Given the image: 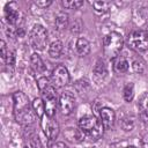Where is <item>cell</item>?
Returning <instances> with one entry per match:
<instances>
[{
	"instance_id": "cell-1",
	"label": "cell",
	"mask_w": 148,
	"mask_h": 148,
	"mask_svg": "<svg viewBox=\"0 0 148 148\" xmlns=\"http://www.w3.org/2000/svg\"><path fill=\"white\" fill-rule=\"evenodd\" d=\"M13 101H14V116L16 121L22 125L32 124L35 116L31 112L32 106L29 103L28 96L22 91H16L13 95Z\"/></svg>"
},
{
	"instance_id": "cell-2",
	"label": "cell",
	"mask_w": 148,
	"mask_h": 148,
	"mask_svg": "<svg viewBox=\"0 0 148 148\" xmlns=\"http://www.w3.org/2000/svg\"><path fill=\"white\" fill-rule=\"evenodd\" d=\"M124 45L123 36L119 32H109L103 39V52L108 59H114L119 56Z\"/></svg>"
},
{
	"instance_id": "cell-3",
	"label": "cell",
	"mask_w": 148,
	"mask_h": 148,
	"mask_svg": "<svg viewBox=\"0 0 148 148\" xmlns=\"http://www.w3.org/2000/svg\"><path fill=\"white\" fill-rule=\"evenodd\" d=\"M79 127L86 136L91 140H97L103 134V125L95 116H84L79 120Z\"/></svg>"
},
{
	"instance_id": "cell-4",
	"label": "cell",
	"mask_w": 148,
	"mask_h": 148,
	"mask_svg": "<svg viewBox=\"0 0 148 148\" xmlns=\"http://www.w3.org/2000/svg\"><path fill=\"white\" fill-rule=\"evenodd\" d=\"M49 36L46 29L42 24H35L29 32V43L32 49L42 51L47 45Z\"/></svg>"
},
{
	"instance_id": "cell-5",
	"label": "cell",
	"mask_w": 148,
	"mask_h": 148,
	"mask_svg": "<svg viewBox=\"0 0 148 148\" xmlns=\"http://www.w3.org/2000/svg\"><path fill=\"white\" fill-rule=\"evenodd\" d=\"M128 46L138 52H143L148 50V35L146 30H135L128 35L127 38Z\"/></svg>"
},
{
	"instance_id": "cell-6",
	"label": "cell",
	"mask_w": 148,
	"mask_h": 148,
	"mask_svg": "<svg viewBox=\"0 0 148 148\" xmlns=\"http://www.w3.org/2000/svg\"><path fill=\"white\" fill-rule=\"evenodd\" d=\"M69 80H71L69 73L65 66L58 65L53 68V71L51 73V82L54 87L62 88L69 83Z\"/></svg>"
},
{
	"instance_id": "cell-7",
	"label": "cell",
	"mask_w": 148,
	"mask_h": 148,
	"mask_svg": "<svg viewBox=\"0 0 148 148\" xmlns=\"http://www.w3.org/2000/svg\"><path fill=\"white\" fill-rule=\"evenodd\" d=\"M40 125H42L44 134L46 135V138L49 140H56L57 139L60 128H59V124L54 119V117H49V116L44 114L42 118Z\"/></svg>"
},
{
	"instance_id": "cell-8",
	"label": "cell",
	"mask_w": 148,
	"mask_h": 148,
	"mask_svg": "<svg viewBox=\"0 0 148 148\" xmlns=\"http://www.w3.org/2000/svg\"><path fill=\"white\" fill-rule=\"evenodd\" d=\"M58 108L60 110V112L65 116H68L73 112L74 108H75V98L74 96L69 92V91H66V92H62L59 97V101H58Z\"/></svg>"
},
{
	"instance_id": "cell-9",
	"label": "cell",
	"mask_w": 148,
	"mask_h": 148,
	"mask_svg": "<svg viewBox=\"0 0 148 148\" xmlns=\"http://www.w3.org/2000/svg\"><path fill=\"white\" fill-rule=\"evenodd\" d=\"M3 15L6 18V22L9 25H15L18 23L20 20V10L16 2H8L5 7Z\"/></svg>"
},
{
	"instance_id": "cell-10",
	"label": "cell",
	"mask_w": 148,
	"mask_h": 148,
	"mask_svg": "<svg viewBox=\"0 0 148 148\" xmlns=\"http://www.w3.org/2000/svg\"><path fill=\"white\" fill-rule=\"evenodd\" d=\"M99 120L103 125L104 128L109 130L113 127L114 121H116V113L112 109L110 108H102L99 110Z\"/></svg>"
},
{
	"instance_id": "cell-11",
	"label": "cell",
	"mask_w": 148,
	"mask_h": 148,
	"mask_svg": "<svg viewBox=\"0 0 148 148\" xmlns=\"http://www.w3.org/2000/svg\"><path fill=\"white\" fill-rule=\"evenodd\" d=\"M64 136L69 141V142H73V143H80L83 141L84 139V133L81 131V130H77V128H74V127H68L65 130L64 132Z\"/></svg>"
},
{
	"instance_id": "cell-12",
	"label": "cell",
	"mask_w": 148,
	"mask_h": 148,
	"mask_svg": "<svg viewBox=\"0 0 148 148\" xmlns=\"http://www.w3.org/2000/svg\"><path fill=\"white\" fill-rule=\"evenodd\" d=\"M30 66L31 69L34 71V73L36 74H43L46 71V66L44 64V61L42 60V58L37 54V53H32L30 57Z\"/></svg>"
},
{
	"instance_id": "cell-13",
	"label": "cell",
	"mask_w": 148,
	"mask_h": 148,
	"mask_svg": "<svg viewBox=\"0 0 148 148\" xmlns=\"http://www.w3.org/2000/svg\"><path fill=\"white\" fill-rule=\"evenodd\" d=\"M128 67H130V64H128V61L125 57L118 56L117 58L113 59V71L117 74L126 73L128 71Z\"/></svg>"
},
{
	"instance_id": "cell-14",
	"label": "cell",
	"mask_w": 148,
	"mask_h": 148,
	"mask_svg": "<svg viewBox=\"0 0 148 148\" xmlns=\"http://www.w3.org/2000/svg\"><path fill=\"white\" fill-rule=\"evenodd\" d=\"M92 74L96 80H104L105 76L108 75V67L102 59L96 61V64L92 68Z\"/></svg>"
},
{
	"instance_id": "cell-15",
	"label": "cell",
	"mask_w": 148,
	"mask_h": 148,
	"mask_svg": "<svg viewBox=\"0 0 148 148\" xmlns=\"http://www.w3.org/2000/svg\"><path fill=\"white\" fill-rule=\"evenodd\" d=\"M75 49H76V52L80 57H84L90 52V43H89L88 39L81 37L76 40Z\"/></svg>"
},
{
	"instance_id": "cell-16",
	"label": "cell",
	"mask_w": 148,
	"mask_h": 148,
	"mask_svg": "<svg viewBox=\"0 0 148 148\" xmlns=\"http://www.w3.org/2000/svg\"><path fill=\"white\" fill-rule=\"evenodd\" d=\"M68 23H69V18H68V15L64 12H60L57 14L56 16V20H54V24H56V28L57 30H64L68 27Z\"/></svg>"
},
{
	"instance_id": "cell-17",
	"label": "cell",
	"mask_w": 148,
	"mask_h": 148,
	"mask_svg": "<svg viewBox=\"0 0 148 148\" xmlns=\"http://www.w3.org/2000/svg\"><path fill=\"white\" fill-rule=\"evenodd\" d=\"M32 110H34V113L38 117V118H43V116L45 114V104H44V101L43 98H35L32 104Z\"/></svg>"
},
{
	"instance_id": "cell-18",
	"label": "cell",
	"mask_w": 148,
	"mask_h": 148,
	"mask_svg": "<svg viewBox=\"0 0 148 148\" xmlns=\"http://www.w3.org/2000/svg\"><path fill=\"white\" fill-rule=\"evenodd\" d=\"M62 53V43L60 40H54L51 43L49 47V56L53 59H57Z\"/></svg>"
},
{
	"instance_id": "cell-19",
	"label": "cell",
	"mask_w": 148,
	"mask_h": 148,
	"mask_svg": "<svg viewBox=\"0 0 148 148\" xmlns=\"http://www.w3.org/2000/svg\"><path fill=\"white\" fill-rule=\"evenodd\" d=\"M123 97L126 102H132L133 101V98H134V84L133 83L130 82L124 87Z\"/></svg>"
},
{
	"instance_id": "cell-20",
	"label": "cell",
	"mask_w": 148,
	"mask_h": 148,
	"mask_svg": "<svg viewBox=\"0 0 148 148\" xmlns=\"http://www.w3.org/2000/svg\"><path fill=\"white\" fill-rule=\"evenodd\" d=\"M110 6H111V2H109V1H101V0H98V1H94L92 2V7H94V9L97 13H105V12H108Z\"/></svg>"
},
{
	"instance_id": "cell-21",
	"label": "cell",
	"mask_w": 148,
	"mask_h": 148,
	"mask_svg": "<svg viewBox=\"0 0 148 148\" xmlns=\"http://www.w3.org/2000/svg\"><path fill=\"white\" fill-rule=\"evenodd\" d=\"M138 108L141 112H148V91L143 92L138 102Z\"/></svg>"
},
{
	"instance_id": "cell-22",
	"label": "cell",
	"mask_w": 148,
	"mask_h": 148,
	"mask_svg": "<svg viewBox=\"0 0 148 148\" xmlns=\"http://www.w3.org/2000/svg\"><path fill=\"white\" fill-rule=\"evenodd\" d=\"M62 7L67 8V9H77L83 5V1L81 0H64L61 2Z\"/></svg>"
},
{
	"instance_id": "cell-23",
	"label": "cell",
	"mask_w": 148,
	"mask_h": 148,
	"mask_svg": "<svg viewBox=\"0 0 148 148\" xmlns=\"http://www.w3.org/2000/svg\"><path fill=\"white\" fill-rule=\"evenodd\" d=\"M132 68L135 73H143L145 72V68H146V65H145V61L142 59H135L132 64Z\"/></svg>"
},
{
	"instance_id": "cell-24",
	"label": "cell",
	"mask_w": 148,
	"mask_h": 148,
	"mask_svg": "<svg viewBox=\"0 0 148 148\" xmlns=\"http://www.w3.org/2000/svg\"><path fill=\"white\" fill-rule=\"evenodd\" d=\"M3 61H5L8 66H14V64H15V56H14V53H13L10 50H8V52H7L6 58H5Z\"/></svg>"
},
{
	"instance_id": "cell-25",
	"label": "cell",
	"mask_w": 148,
	"mask_h": 148,
	"mask_svg": "<svg viewBox=\"0 0 148 148\" xmlns=\"http://www.w3.org/2000/svg\"><path fill=\"white\" fill-rule=\"evenodd\" d=\"M121 126H123V128H124L125 131H131V130L133 128L134 124H133V121H132L131 119H124L123 123H121Z\"/></svg>"
},
{
	"instance_id": "cell-26",
	"label": "cell",
	"mask_w": 148,
	"mask_h": 148,
	"mask_svg": "<svg viewBox=\"0 0 148 148\" xmlns=\"http://www.w3.org/2000/svg\"><path fill=\"white\" fill-rule=\"evenodd\" d=\"M0 50H1V58H2V60H5L6 54H7V52H8V49H7L6 43H5L3 40L0 42Z\"/></svg>"
},
{
	"instance_id": "cell-27",
	"label": "cell",
	"mask_w": 148,
	"mask_h": 148,
	"mask_svg": "<svg viewBox=\"0 0 148 148\" xmlns=\"http://www.w3.org/2000/svg\"><path fill=\"white\" fill-rule=\"evenodd\" d=\"M35 3L37 6H39V7H47V6H50L52 3V1H36Z\"/></svg>"
},
{
	"instance_id": "cell-28",
	"label": "cell",
	"mask_w": 148,
	"mask_h": 148,
	"mask_svg": "<svg viewBox=\"0 0 148 148\" xmlns=\"http://www.w3.org/2000/svg\"><path fill=\"white\" fill-rule=\"evenodd\" d=\"M51 148H67L64 142H56L51 146Z\"/></svg>"
},
{
	"instance_id": "cell-29",
	"label": "cell",
	"mask_w": 148,
	"mask_h": 148,
	"mask_svg": "<svg viewBox=\"0 0 148 148\" xmlns=\"http://www.w3.org/2000/svg\"><path fill=\"white\" fill-rule=\"evenodd\" d=\"M141 119L145 124H148V112H141Z\"/></svg>"
},
{
	"instance_id": "cell-30",
	"label": "cell",
	"mask_w": 148,
	"mask_h": 148,
	"mask_svg": "<svg viewBox=\"0 0 148 148\" xmlns=\"http://www.w3.org/2000/svg\"><path fill=\"white\" fill-rule=\"evenodd\" d=\"M141 147L142 148H148V139L147 138H143L141 140Z\"/></svg>"
},
{
	"instance_id": "cell-31",
	"label": "cell",
	"mask_w": 148,
	"mask_h": 148,
	"mask_svg": "<svg viewBox=\"0 0 148 148\" xmlns=\"http://www.w3.org/2000/svg\"><path fill=\"white\" fill-rule=\"evenodd\" d=\"M126 148H136V147H134V146H130V147H126Z\"/></svg>"
},
{
	"instance_id": "cell-32",
	"label": "cell",
	"mask_w": 148,
	"mask_h": 148,
	"mask_svg": "<svg viewBox=\"0 0 148 148\" xmlns=\"http://www.w3.org/2000/svg\"><path fill=\"white\" fill-rule=\"evenodd\" d=\"M146 32H147V35H148V28H147V29H146Z\"/></svg>"
}]
</instances>
